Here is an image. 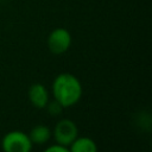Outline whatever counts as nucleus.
Masks as SVG:
<instances>
[{
    "label": "nucleus",
    "instance_id": "1",
    "mask_svg": "<svg viewBox=\"0 0 152 152\" xmlns=\"http://www.w3.org/2000/svg\"><path fill=\"white\" fill-rule=\"evenodd\" d=\"M51 93L53 100L57 101L63 108H70L81 100L83 88L80 80L75 75L70 72H62L53 78Z\"/></svg>",
    "mask_w": 152,
    "mask_h": 152
},
{
    "label": "nucleus",
    "instance_id": "2",
    "mask_svg": "<svg viewBox=\"0 0 152 152\" xmlns=\"http://www.w3.org/2000/svg\"><path fill=\"white\" fill-rule=\"evenodd\" d=\"M33 147L28 134L14 129L7 132L1 140V148L4 152H31Z\"/></svg>",
    "mask_w": 152,
    "mask_h": 152
},
{
    "label": "nucleus",
    "instance_id": "3",
    "mask_svg": "<svg viewBox=\"0 0 152 152\" xmlns=\"http://www.w3.org/2000/svg\"><path fill=\"white\" fill-rule=\"evenodd\" d=\"M51 137L56 144L68 147L78 137L77 125L70 119H61L51 131Z\"/></svg>",
    "mask_w": 152,
    "mask_h": 152
},
{
    "label": "nucleus",
    "instance_id": "4",
    "mask_svg": "<svg viewBox=\"0 0 152 152\" xmlns=\"http://www.w3.org/2000/svg\"><path fill=\"white\" fill-rule=\"evenodd\" d=\"M71 34L64 27H56L53 28L46 39V44L49 50L53 55H62L66 52L71 46Z\"/></svg>",
    "mask_w": 152,
    "mask_h": 152
},
{
    "label": "nucleus",
    "instance_id": "5",
    "mask_svg": "<svg viewBox=\"0 0 152 152\" xmlns=\"http://www.w3.org/2000/svg\"><path fill=\"white\" fill-rule=\"evenodd\" d=\"M27 95L31 104L38 109L45 108L48 102L50 101L48 88L42 83H33L32 86H30Z\"/></svg>",
    "mask_w": 152,
    "mask_h": 152
},
{
    "label": "nucleus",
    "instance_id": "6",
    "mask_svg": "<svg viewBox=\"0 0 152 152\" xmlns=\"http://www.w3.org/2000/svg\"><path fill=\"white\" fill-rule=\"evenodd\" d=\"M28 138L33 145H44L51 139V129L46 125H36L31 128Z\"/></svg>",
    "mask_w": 152,
    "mask_h": 152
},
{
    "label": "nucleus",
    "instance_id": "7",
    "mask_svg": "<svg viewBox=\"0 0 152 152\" xmlns=\"http://www.w3.org/2000/svg\"><path fill=\"white\" fill-rule=\"evenodd\" d=\"M70 152H97V145L95 140L89 137H77L69 146Z\"/></svg>",
    "mask_w": 152,
    "mask_h": 152
},
{
    "label": "nucleus",
    "instance_id": "8",
    "mask_svg": "<svg viewBox=\"0 0 152 152\" xmlns=\"http://www.w3.org/2000/svg\"><path fill=\"white\" fill-rule=\"evenodd\" d=\"M45 108L48 109V112H49V113H50L52 116L59 115V114L63 112V109H64V108H63V107H62V106H61V104H59L57 101H55V100H53V101H51V102L49 101Z\"/></svg>",
    "mask_w": 152,
    "mask_h": 152
},
{
    "label": "nucleus",
    "instance_id": "9",
    "mask_svg": "<svg viewBox=\"0 0 152 152\" xmlns=\"http://www.w3.org/2000/svg\"><path fill=\"white\" fill-rule=\"evenodd\" d=\"M43 152H70V151H69V148H68L66 146L58 145V144H53V145L48 146Z\"/></svg>",
    "mask_w": 152,
    "mask_h": 152
}]
</instances>
